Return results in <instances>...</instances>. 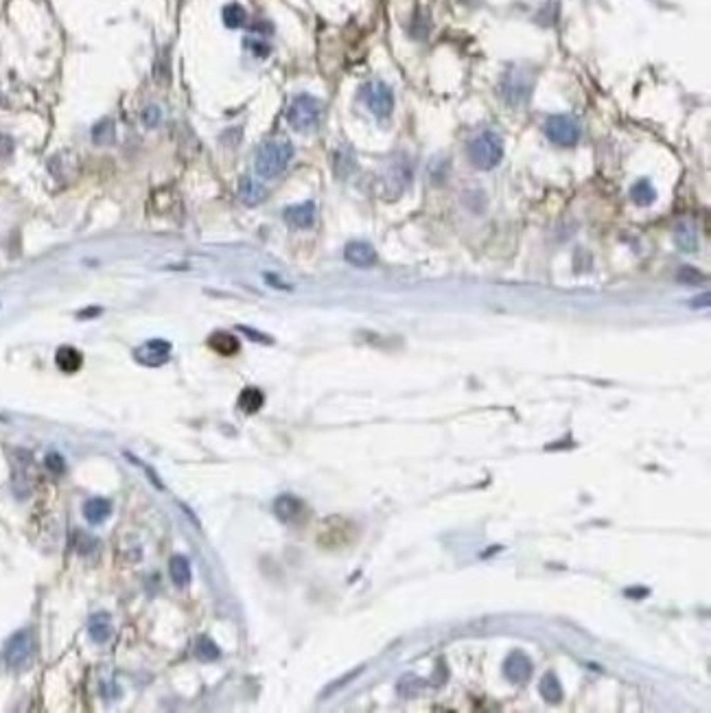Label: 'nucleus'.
Wrapping results in <instances>:
<instances>
[{
  "label": "nucleus",
  "instance_id": "nucleus-20",
  "mask_svg": "<svg viewBox=\"0 0 711 713\" xmlns=\"http://www.w3.org/2000/svg\"><path fill=\"white\" fill-rule=\"evenodd\" d=\"M265 403V397H263V392L257 389V387H245L241 392V397H239V407L241 412L245 414H257Z\"/></svg>",
  "mask_w": 711,
  "mask_h": 713
},
{
  "label": "nucleus",
  "instance_id": "nucleus-14",
  "mask_svg": "<svg viewBox=\"0 0 711 713\" xmlns=\"http://www.w3.org/2000/svg\"><path fill=\"white\" fill-rule=\"evenodd\" d=\"M239 197L247 206H259L267 197V191H265V186L261 182L254 180V177H241V182H239Z\"/></svg>",
  "mask_w": 711,
  "mask_h": 713
},
{
  "label": "nucleus",
  "instance_id": "nucleus-3",
  "mask_svg": "<svg viewBox=\"0 0 711 713\" xmlns=\"http://www.w3.org/2000/svg\"><path fill=\"white\" fill-rule=\"evenodd\" d=\"M322 112H324V108H322V103H319V99H315L311 94H300L289 103L287 123L296 131L309 134L319 125V121H322Z\"/></svg>",
  "mask_w": 711,
  "mask_h": 713
},
{
  "label": "nucleus",
  "instance_id": "nucleus-12",
  "mask_svg": "<svg viewBox=\"0 0 711 713\" xmlns=\"http://www.w3.org/2000/svg\"><path fill=\"white\" fill-rule=\"evenodd\" d=\"M506 676H508L512 683H517V685L529 681V676H532V661H529V657L523 654V652H519V650L512 652L508 657V661H506Z\"/></svg>",
  "mask_w": 711,
  "mask_h": 713
},
{
  "label": "nucleus",
  "instance_id": "nucleus-4",
  "mask_svg": "<svg viewBox=\"0 0 711 713\" xmlns=\"http://www.w3.org/2000/svg\"><path fill=\"white\" fill-rule=\"evenodd\" d=\"M362 99L377 119H387L394 110V92L383 81H368L362 88Z\"/></svg>",
  "mask_w": 711,
  "mask_h": 713
},
{
  "label": "nucleus",
  "instance_id": "nucleus-35",
  "mask_svg": "<svg viewBox=\"0 0 711 713\" xmlns=\"http://www.w3.org/2000/svg\"><path fill=\"white\" fill-rule=\"evenodd\" d=\"M99 313H101V309L94 306V309H90V311H81L79 317H94V315H99Z\"/></svg>",
  "mask_w": 711,
  "mask_h": 713
},
{
  "label": "nucleus",
  "instance_id": "nucleus-22",
  "mask_svg": "<svg viewBox=\"0 0 711 713\" xmlns=\"http://www.w3.org/2000/svg\"><path fill=\"white\" fill-rule=\"evenodd\" d=\"M222 18H224V24H226L228 29H241V26H245V22H247V11H245L239 3H230V5L224 7Z\"/></svg>",
  "mask_w": 711,
  "mask_h": 713
},
{
  "label": "nucleus",
  "instance_id": "nucleus-31",
  "mask_svg": "<svg viewBox=\"0 0 711 713\" xmlns=\"http://www.w3.org/2000/svg\"><path fill=\"white\" fill-rule=\"evenodd\" d=\"M142 121H145L147 127H156L160 123V110L156 108V105H151V108H147L145 112H142Z\"/></svg>",
  "mask_w": 711,
  "mask_h": 713
},
{
  "label": "nucleus",
  "instance_id": "nucleus-2",
  "mask_svg": "<svg viewBox=\"0 0 711 713\" xmlns=\"http://www.w3.org/2000/svg\"><path fill=\"white\" fill-rule=\"evenodd\" d=\"M467 156L475 169L490 171L504 158V140L497 131H482L469 142Z\"/></svg>",
  "mask_w": 711,
  "mask_h": 713
},
{
  "label": "nucleus",
  "instance_id": "nucleus-28",
  "mask_svg": "<svg viewBox=\"0 0 711 713\" xmlns=\"http://www.w3.org/2000/svg\"><path fill=\"white\" fill-rule=\"evenodd\" d=\"M44 467H46L49 473H53V475H61V473L66 471V462H64V457H61L59 453H49V455L44 457Z\"/></svg>",
  "mask_w": 711,
  "mask_h": 713
},
{
  "label": "nucleus",
  "instance_id": "nucleus-34",
  "mask_svg": "<svg viewBox=\"0 0 711 713\" xmlns=\"http://www.w3.org/2000/svg\"><path fill=\"white\" fill-rule=\"evenodd\" d=\"M626 595L628 597H646V595H650V591L648 589H628Z\"/></svg>",
  "mask_w": 711,
  "mask_h": 713
},
{
  "label": "nucleus",
  "instance_id": "nucleus-24",
  "mask_svg": "<svg viewBox=\"0 0 711 713\" xmlns=\"http://www.w3.org/2000/svg\"><path fill=\"white\" fill-rule=\"evenodd\" d=\"M219 648H217V644H215V641H212V639H208V637H199L197 641H195V657L199 659V661H217L219 659Z\"/></svg>",
  "mask_w": 711,
  "mask_h": 713
},
{
  "label": "nucleus",
  "instance_id": "nucleus-23",
  "mask_svg": "<svg viewBox=\"0 0 711 713\" xmlns=\"http://www.w3.org/2000/svg\"><path fill=\"white\" fill-rule=\"evenodd\" d=\"M541 694H543V698H545L550 704H558V702L562 700V687H560V681L556 679L554 674L543 676V681H541Z\"/></svg>",
  "mask_w": 711,
  "mask_h": 713
},
{
  "label": "nucleus",
  "instance_id": "nucleus-13",
  "mask_svg": "<svg viewBox=\"0 0 711 713\" xmlns=\"http://www.w3.org/2000/svg\"><path fill=\"white\" fill-rule=\"evenodd\" d=\"M302 510H304L302 502H300V499H296V497H292V494H282V497H278V499H276V504H274V512H276V517H278L280 521H284V523L296 521V519L302 514Z\"/></svg>",
  "mask_w": 711,
  "mask_h": 713
},
{
  "label": "nucleus",
  "instance_id": "nucleus-6",
  "mask_svg": "<svg viewBox=\"0 0 711 713\" xmlns=\"http://www.w3.org/2000/svg\"><path fill=\"white\" fill-rule=\"evenodd\" d=\"M33 659V637L29 630H18L5 646V661L11 669H24Z\"/></svg>",
  "mask_w": 711,
  "mask_h": 713
},
{
  "label": "nucleus",
  "instance_id": "nucleus-25",
  "mask_svg": "<svg viewBox=\"0 0 711 713\" xmlns=\"http://www.w3.org/2000/svg\"><path fill=\"white\" fill-rule=\"evenodd\" d=\"M114 134H116L114 123L110 119H105L92 129V140L96 142V145H110V142L114 140Z\"/></svg>",
  "mask_w": 711,
  "mask_h": 713
},
{
  "label": "nucleus",
  "instance_id": "nucleus-29",
  "mask_svg": "<svg viewBox=\"0 0 711 713\" xmlns=\"http://www.w3.org/2000/svg\"><path fill=\"white\" fill-rule=\"evenodd\" d=\"M679 280H681V282H687V284H700V282L705 280V276H702L698 269H694V267H683V269L679 271Z\"/></svg>",
  "mask_w": 711,
  "mask_h": 713
},
{
  "label": "nucleus",
  "instance_id": "nucleus-26",
  "mask_svg": "<svg viewBox=\"0 0 711 713\" xmlns=\"http://www.w3.org/2000/svg\"><path fill=\"white\" fill-rule=\"evenodd\" d=\"M422 683H424V681H420L418 676H414V674H405L403 679L399 681V694L405 696V698H412V696H416V694L422 689Z\"/></svg>",
  "mask_w": 711,
  "mask_h": 713
},
{
  "label": "nucleus",
  "instance_id": "nucleus-11",
  "mask_svg": "<svg viewBox=\"0 0 711 713\" xmlns=\"http://www.w3.org/2000/svg\"><path fill=\"white\" fill-rule=\"evenodd\" d=\"M344 256L354 267H372L377 263L374 247L370 243H366V241H352V243H348Z\"/></svg>",
  "mask_w": 711,
  "mask_h": 713
},
{
  "label": "nucleus",
  "instance_id": "nucleus-19",
  "mask_svg": "<svg viewBox=\"0 0 711 713\" xmlns=\"http://www.w3.org/2000/svg\"><path fill=\"white\" fill-rule=\"evenodd\" d=\"M169 572H171V580L175 587L184 589L191 582V562L187 556H173L169 562Z\"/></svg>",
  "mask_w": 711,
  "mask_h": 713
},
{
  "label": "nucleus",
  "instance_id": "nucleus-9",
  "mask_svg": "<svg viewBox=\"0 0 711 713\" xmlns=\"http://www.w3.org/2000/svg\"><path fill=\"white\" fill-rule=\"evenodd\" d=\"M529 90H532V81L525 79L521 70H510V73H506L502 79V94L512 105L525 103L529 96Z\"/></svg>",
  "mask_w": 711,
  "mask_h": 713
},
{
  "label": "nucleus",
  "instance_id": "nucleus-27",
  "mask_svg": "<svg viewBox=\"0 0 711 713\" xmlns=\"http://www.w3.org/2000/svg\"><path fill=\"white\" fill-rule=\"evenodd\" d=\"M335 169L339 175H348L354 171V156L348 149H339L335 154Z\"/></svg>",
  "mask_w": 711,
  "mask_h": 713
},
{
  "label": "nucleus",
  "instance_id": "nucleus-10",
  "mask_svg": "<svg viewBox=\"0 0 711 713\" xmlns=\"http://www.w3.org/2000/svg\"><path fill=\"white\" fill-rule=\"evenodd\" d=\"M282 217H284V221H287L292 228L307 230V228H311L313 221H315V204H313V201L294 204V206H289V208H284Z\"/></svg>",
  "mask_w": 711,
  "mask_h": 713
},
{
  "label": "nucleus",
  "instance_id": "nucleus-30",
  "mask_svg": "<svg viewBox=\"0 0 711 713\" xmlns=\"http://www.w3.org/2000/svg\"><path fill=\"white\" fill-rule=\"evenodd\" d=\"M245 46L250 49L257 57H267L269 55V46L265 42H261V40H247Z\"/></svg>",
  "mask_w": 711,
  "mask_h": 713
},
{
  "label": "nucleus",
  "instance_id": "nucleus-16",
  "mask_svg": "<svg viewBox=\"0 0 711 713\" xmlns=\"http://www.w3.org/2000/svg\"><path fill=\"white\" fill-rule=\"evenodd\" d=\"M55 364L64 372H77L84 364V356L77 348L73 346H61L55 354Z\"/></svg>",
  "mask_w": 711,
  "mask_h": 713
},
{
  "label": "nucleus",
  "instance_id": "nucleus-1",
  "mask_svg": "<svg viewBox=\"0 0 711 713\" xmlns=\"http://www.w3.org/2000/svg\"><path fill=\"white\" fill-rule=\"evenodd\" d=\"M294 158V147L292 142L287 140H267L261 145V149L257 151V173L265 180H272V177H278L284 169L289 166Z\"/></svg>",
  "mask_w": 711,
  "mask_h": 713
},
{
  "label": "nucleus",
  "instance_id": "nucleus-7",
  "mask_svg": "<svg viewBox=\"0 0 711 713\" xmlns=\"http://www.w3.org/2000/svg\"><path fill=\"white\" fill-rule=\"evenodd\" d=\"M171 350H173V346L169 341L149 339V341H145L134 350V356H136V362L142 364V366L158 368V366H164L171 359Z\"/></svg>",
  "mask_w": 711,
  "mask_h": 713
},
{
  "label": "nucleus",
  "instance_id": "nucleus-33",
  "mask_svg": "<svg viewBox=\"0 0 711 713\" xmlns=\"http://www.w3.org/2000/svg\"><path fill=\"white\" fill-rule=\"evenodd\" d=\"M241 331L247 335V337H252V339H257V341H265V344H269L272 339L269 337H265V335H261L259 331H252V329H247V326H241Z\"/></svg>",
  "mask_w": 711,
  "mask_h": 713
},
{
  "label": "nucleus",
  "instance_id": "nucleus-17",
  "mask_svg": "<svg viewBox=\"0 0 711 713\" xmlns=\"http://www.w3.org/2000/svg\"><path fill=\"white\" fill-rule=\"evenodd\" d=\"M88 632H90V639L94 641V644H105V641L112 637V619H110V615L108 613H96L90 619Z\"/></svg>",
  "mask_w": 711,
  "mask_h": 713
},
{
  "label": "nucleus",
  "instance_id": "nucleus-36",
  "mask_svg": "<svg viewBox=\"0 0 711 713\" xmlns=\"http://www.w3.org/2000/svg\"><path fill=\"white\" fill-rule=\"evenodd\" d=\"M709 304V294H705L702 296V300L698 298V300H694V306H707Z\"/></svg>",
  "mask_w": 711,
  "mask_h": 713
},
{
  "label": "nucleus",
  "instance_id": "nucleus-32",
  "mask_svg": "<svg viewBox=\"0 0 711 713\" xmlns=\"http://www.w3.org/2000/svg\"><path fill=\"white\" fill-rule=\"evenodd\" d=\"M362 672H364V665H359V667H357V669H354V672H350V674H346V676H344V679H339V681H337V683H335V685H331V687H329V689H327V692H324V694H322V696H329V694H333V692H337V689H339V687H342V685H346V683H348V681H352V679H354V676H357V674H362Z\"/></svg>",
  "mask_w": 711,
  "mask_h": 713
},
{
  "label": "nucleus",
  "instance_id": "nucleus-18",
  "mask_svg": "<svg viewBox=\"0 0 711 713\" xmlns=\"http://www.w3.org/2000/svg\"><path fill=\"white\" fill-rule=\"evenodd\" d=\"M208 346H210L212 350H215V352L224 354V356H230V354L239 352V348H241L239 339H237L232 333H226V331L212 333V335L208 337Z\"/></svg>",
  "mask_w": 711,
  "mask_h": 713
},
{
  "label": "nucleus",
  "instance_id": "nucleus-21",
  "mask_svg": "<svg viewBox=\"0 0 711 713\" xmlns=\"http://www.w3.org/2000/svg\"><path fill=\"white\" fill-rule=\"evenodd\" d=\"M630 199L637 206H650L657 199V191L648 180H639L632 189H630Z\"/></svg>",
  "mask_w": 711,
  "mask_h": 713
},
{
  "label": "nucleus",
  "instance_id": "nucleus-5",
  "mask_svg": "<svg viewBox=\"0 0 711 713\" xmlns=\"http://www.w3.org/2000/svg\"><path fill=\"white\" fill-rule=\"evenodd\" d=\"M545 136L558 147H574L580 140V127L569 114H554L545 121Z\"/></svg>",
  "mask_w": 711,
  "mask_h": 713
},
{
  "label": "nucleus",
  "instance_id": "nucleus-8",
  "mask_svg": "<svg viewBox=\"0 0 711 713\" xmlns=\"http://www.w3.org/2000/svg\"><path fill=\"white\" fill-rule=\"evenodd\" d=\"M412 182V166L405 158H394L387 164L385 175H383V184L387 191H392L394 195H401Z\"/></svg>",
  "mask_w": 711,
  "mask_h": 713
},
{
  "label": "nucleus",
  "instance_id": "nucleus-15",
  "mask_svg": "<svg viewBox=\"0 0 711 713\" xmlns=\"http://www.w3.org/2000/svg\"><path fill=\"white\" fill-rule=\"evenodd\" d=\"M110 514H112V504L108 502V499L94 497V499H90V502H86V506H84V517L92 525L103 523Z\"/></svg>",
  "mask_w": 711,
  "mask_h": 713
}]
</instances>
